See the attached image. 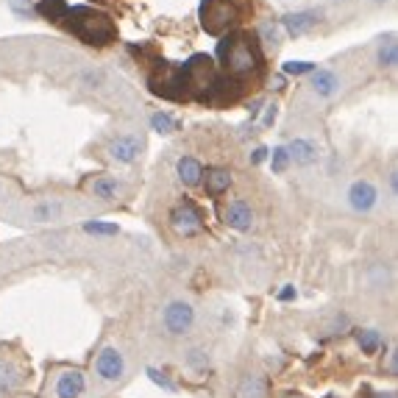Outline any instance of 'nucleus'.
I'll use <instances>...</instances> for the list:
<instances>
[{"label":"nucleus","instance_id":"nucleus-1","mask_svg":"<svg viewBox=\"0 0 398 398\" xmlns=\"http://www.w3.org/2000/svg\"><path fill=\"white\" fill-rule=\"evenodd\" d=\"M67 20V28L87 45L92 47H106L109 42L117 39V25L112 22L109 14L98 11V8H89V6H73L67 8L64 14Z\"/></svg>","mask_w":398,"mask_h":398},{"label":"nucleus","instance_id":"nucleus-2","mask_svg":"<svg viewBox=\"0 0 398 398\" xmlns=\"http://www.w3.org/2000/svg\"><path fill=\"white\" fill-rule=\"evenodd\" d=\"M217 59L223 61V67L231 78H245V75L256 73V67H259V53L248 34L223 36L217 45Z\"/></svg>","mask_w":398,"mask_h":398},{"label":"nucleus","instance_id":"nucleus-3","mask_svg":"<svg viewBox=\"0 0 398 398\" xmlns=\"http://www.w3.org/2000/svg\"><path fill=\"white\" fill-rule=\"evenodd\" d=\"M182 75H184L187 89L198 92V98H203V101L212 98L214 92H220V87H223V81H220V75L214 70V61L206 53H196L190 61H184L182 64Z\"/></svg>","mask_w":398,"mask_h":398},{"label":"nucleus","instance_id":"nucleus-4","mask_svg":"<svg viewBox=\"0 0 398 398\" xmlns=\"http://www.w3.org/2000/svg\"><path fill=\"white\" fill-rule=\"evenodd\" d=\"M239 20V6L237 0H203L200 3V25L206 34H226L237 25Z\"/></svg>","mask_w":398,"mask_h":398},{"label":"nucleus","instance_id":"nucleus-5","mask_svg":"<svg viewBox=\"0 0 398 398\" xmlns=\"http://www.w3.org/2000/svg\"><path fill=\"white\" fill-rule=\"evenodd\" d=\"M148 84H151L154 95H162V98H170V101L187 98V84H184L182 67L173 64V61H156V70H154Z\"/></svg>","mask_w":398,"mask_h":398},{"label":"nucleus","instance_id":"nucleus-6","mask_svg":"<svg viewBox=\"0 0 398 398\" xmlns=\"http://www.w3.org/2000/svg\"><path fill=\"white\" fill-rule=\"evenodd\" d=\"M193 323H196V309H193L187 301H173V304H168V309H165V329H168L170 334L182 337V334H187V332L193 329Z\"/></svg>","mask_w":398,"mask_h":398},{"label":"nucleus","instance_id":"nucleus-7","mask_svg":"<svg viewBox=\"0 0 398 398\" xmlns=\"http://www.w3.org/2000/svg\"><path fill=\"white\" fill-rule=\"evenodd\" d=\"M170 226L182 237H196V234L203 231V217H200V212L193 203H179L170 212Z\"/></svg>","mask_w":398,"mask_h":398},{"label":"nucleus","instance_id":"nucleus-8","mask_svg":"<svg viewBox=\"0 0 398 398\" xmlns=\"http://www.w3.org/2000/svg\"><path fill=\"white\" fill-rule=\"evenodd\" d=\"M348 203H351V209L354 212H371L376 203H379V190L371 184V182H365V179H360V182H354L351 187H348Z\"/></svg>","mask_w":398,"mask_h":398},{"label":"nucleus","instance_id":"nucleus-9","mask_svg":"<svg viewBox=\"0 0 398 398\" xmlns=\"http://www.w3.org/2000/svg\"><path fill=\"white\" fill-rule=\"evenodd\" d=\"M140 151H142V142L137 137H115L109 142V156L120 165H131L140 159Z\"/></svg>","mask_w":398,"mask_h":398},{"label":"nucleus","instance_id":"nucleus-10","mask_svg":"<svg viewBox=\"0 0 398 398\" xmlns=\"http://www.w3.org/2000/svg\"><path fill=\"white\" fill-rule=\"evenodd\" d=\"M318 20H320V11L309 8V11H290V14H284L281 22L290 36H304L307 31H312L318 25Z\"/></svg>","mask_w":398,"mask_h":398},{"label":"nucleus","instance_id":"nucleus-11","mask_svg":"<svg viewBox=\"0 0 398 398\" xmlns=\"http://www.w3.org/2000/svg\"><path fill=\"white\" fill-rule=\"evenodd\" d=\"M98 374L106 379V382H117L123 376V357L117 348H106L101 351L98 357Z\"/></svg>","mask_w":398,"mask_h":398},{"label":"nucleus","instance_id":"nucleus-12","mask_svg":"<svg viewBox=\"0 0 398 398\" xmlns=\"http://www.w3.org/2000/svg\"><path fill=\"white\" fill-rule=\"evenodd\" d=\"M226 223H228L231 228H237V231H248V228H251V223H253V212H251V206H248L242 198L231 200V203H228V209H226Z\"/></svg>","mask_w":398,"mask_h":398},{"label":"nucleus","instance_id":"nucleus-13","mask_svg":"<svg viewBox=\"0 0 398 398\" xmlns=\"http://www.w3.org/2000/svg\"><path fill=\"white\" fill-rule=\"evenodd\" d=\"M84 388H87L84 376H81L78 371H67V374H61V376H59V382H56V396L59 398H78L81 393H84Z\"/></svg>","mask_w":398,"mask_h":398},{"label":"nucleus","instance_id":"nucleus-14","mask_svg":"<svg viewBox=\"0 0 398 398\" xmlns=\"http://www.w3.org/2000/svg\"><path fill=\"white\" fill-rule=\"evenodd\" d=\"M340 89V78L332 70H312V92L320 98H332Z\"/></svg>","mask_w":398,"mask_h":398},{"label":"nucleus","instance_id":"nucleus-15","mask_svg":"<svg viewBox=\"0 0 398 398\" xmlns=\"http://www.w3.org/2000/svg\"><path fill=\"white\" fill-rule=\"evenodd\" d=\"M287 154H290V159H293L295 165H301V168H307V165H312V162L318 159V148H315V142H309V140H301V137L290 142Z\"/></svg>","mask_w":398,"mask_h":398},{"label":"nucleus","instance_id":"nucleus-16","mask_svg":"<svg viewBox=\"0 0 398 398\" xmlns=\"http://www.w3.org/2000/svg\"><path fill=\"white\" fill-rule=\"evenodd\" d=\"M203 187H206L209 196H223V193L231 187V173L223 170V168H212V170H206Z\"/></svg>","mask_w":398,"mask_h":398},{"label":"nucleus","instance_id":"nucleus-17","mask_svg":"<svg viewBox=\"0 0 398 398\" xmlns=\"http://www.w3.org/2000/svg\"><path fill=\"white\" fill-rule=\"evenodd\" d=\"M176 170H179V179L187 187H196V184H200V179H203V168H200V162L196 156H182L179 165H176Z\"/></svg>","mask_w":398,"mask_h":398},{"label":"nucleus","instance_id":"nucleus-18","mask_svg":"<svg viewBox=\"0 0 398 398\" xmlns=\"http://www.w3.org/2000/svg\"><path fill=\"white\" fill-rule=\"evenodd\" d=\"M67 8H70V6H67L64 0H39V3L34 6V14H39V17H45V20L59 22V20H64Z\"/></svg>","mask_w":398,"mask_h":398},{"label":"nucleus","instance_id":"nucleus-19","mask_svg":"<svg viewBox=\"0 0 398 398\" xmlns=\"http://www.w3.org/2000/svg\"><path fill=\"white\" fill-rule=\"evenodd\" d=\"M265 393H267V385L262 376H245L237 385V398H265Z\"/></svg>","mask_w":398,"mask_h":398},{"label":"nucleus","instance_id":"nucleus-20","mask_svg":"<svg viewBox=\"0 0 398 398\" xmlns=\"http://www.w3.org/2000/svg\"><path fill=\"white\" fill-rule=\"evenodd\" d=\"M360 348L365 351V354H376L379 351V346H382V337H379V332L376 329H365V332H360Z\"/></svg>","mask_w":398,"mask_h":398},{"label":"nucleus","instance_id":"nucleus-21","mask_svg":"<svg viewBox=\"0 0 398 398\" xmlns=\"http://www.w3.org/2000/svg\"><path fill=\"white\" fill-rule=\"evenodd\" d=\"M117 190H120V187H117V182H115V179H98V182L92 184V193L103 200L117 198Z\"/></svg>","mask_w":398,"mask_h":398},{"label":"nucleus","instance_id":"nucleus-22","mask_svg":"<svg viewBox=\"0 0 398 398\" xmlns=\"http://www.w3.org/2000/svg\"><path fill=\"white\" fill-rule=\"evenodd\" d=\"M151 128L159 131V134H173L176 131V120L168 112H156V115H151Z\"/></svg>","mask_w":398,"mask_h":398},{"label":"nucleus","instance_id":"nucleus-23","mask_svg":"<svg viewBox=\"0 0 398 398\" xmlns=\"http://www.w3.org/2000/svg\"><path fill=\"white\" fill-rule=\"evenodd\" d=\"M396 59H398L396 42H393V39L382 42V45H379V64H382V67H396Z\"/></svg>","mask_w":398,"mask_h":398},{"label":"nucleus","instance_id":"nucleus-24","mask_svg":"<svg viewBox=\"0 0 398 398\" xmlns=\"http://www.w3.org/2000/svg\"><path fill=\"white\" fill-rule=\"evenodd\" d=\"M287 165H290L287 148H273V154H270V168H273V173H284Z\"/></svg>","mask_w":398,"mask_h":398},{"label":"nucleus","instance_id":"nucleus-25","mask_svg":"<svg viewBox=\"0 0 398 398\" xmlns=\"http://www.w3.org/2000/svg\"><path fill=\"white\" fill-rule=\"evenodd\" d=\"M14 385H17V371H14L11 365L0 362V393H6V390H14Z\"/></svg>","mask_w":398,"mask_h":398},{"label":"nucleus","instance_id":"nucleus-26","mask_svg":"<svg viewBox=\"0 0 398 398\" xmlns=\"http://www.w3.org/2000/svg\"><path fill=\"white\" fill-rule=\"evenodd\" d=\"M8 8H11L20 20H31V17H34V0H8Z\"/></svg>","mask_w":398,"mask_h":398},{"label":"nucleus","instance_id":"nucleus-27","mask_svg":"<svg viewBox=\"0 0 398 398\" xmlns=\"http://www.w3.org/2000/svg\"><path fill=\"white\" fill-rule=\"evenodd\" d=\"M84 231L87 234H101V237H115L117 226L115 223H84Z\"/></svg>","mask_w":398,"mask_h":398},{"label":"nucleus","instance_id":"nucleus-28","mask_svg":"<svg viewBox=\"0 0 398 398\" xmlns=\"http://www.w3.org/2000/svg\"><path fill=\"white\" fill-rule=\"evenodd\" d=\"M259 34H262V39H265L267 47H276V45H279V28H276L273 22H265V25L259 28Z\"/></svg>","mask_w":398,"mask_h":398},{"label":"nucleus","instance_id":"nucleus-29","mask_svg":"<svg viewBox=\"0 0 398 398\" xmlns=\"http://www.w3.org/2000/svg\"><path fill=\"white\" fill-rule=\"evenodd\" d=\"M312 70H315L312 61H287L284 64V73H290V75H304V73H312Z\"/></svg>","mask_w":398,"mask_h":398},{"label":"nucleus","instance_id":"nucleus-30","mask_svg":"<svg viewBox=\"0 0 398 398\" xmlns=\"http://www.w3.org/2000/svg\"><path fill=\"white\" fill-rule=\"evenodd\" d=\"M148 376H151V382H154V385L165 388L168 393H173V390H176V385H173V382H170V379H168L162 371H156V368H148Z\"/></svg>","mask_w":398,"mask_h":398},{"label":"nucleus","instance_id":"nucleus-31","mask_svg":"<svg viewBox=\"0 0 398 398\" xmlns=\"http://www.w3.org/2000/svg\"><path fill=\"white\" fill-rule=\"evenodd\" d=\"M56 212H59V206H56V203H53V206H50V203H45V206H39V209H36V220H45V217H53Z\"/></svg>","mask_w":398,"mask_h":398},{"label":"nucleus","instance_id":"nucleus-32","mask_svg":"<svg viewBox=\"0 0 398 398\" xmlns=\"http://www.w3.org/2000/svg\"><path fill=\"white\" fill-rule=\"evenodd\" d=\"M265 159H267V148H256V151H253V156H251V162H253V165H262Z\"/></svg>","mask_w":398,"mask_h":398},{"label":"nucleus","instance_id":"nucleus-33","mask_svg":"<svg viewBox=\"0 0 398 398\" xmlns=\"http://www.w3.org/2000/svg\"><path fill=\"white\" fill-rule=\"evenodd\" d=\"M293 298H295V287H293V284H287V287L279 293V301H293Z\"/></svg>","mask_w":398,"mask_h":398},{"label":"nucleus","instance_id":"nucleus-34","mask_svg":"<svg viewBox=\"0 0 398 398\" xmlns=\"http://www.w3.org/2000/svg\"><path fill=\"white\" fill-rule=\"evenodd\" d=\"M273 120H276V106H267V112H265V126H273Z\"/></svg>","mask_w":398,"mask_h":398},{"label":"nucleus","instance_id":"nucleus-35","mask_svg":"<svg viewBox=\"0 0 398 398\" xmlns=\"http://www.w3.org/2000/svg\"><path fill=\"white\" fill-rule=\"evenodd\" d=\"M396 184H398L396 173H390V190H393V193H396Z\"/></svg>","mask_w":398,"mask_h":398},{"label":"nucleus","instance_id":"nucleus-36","mask_svg":"<svg viewBox=\"0 0 398 398\" xmlns=\"http://www.w3.org/2000/svg\"><path fill=\"white\" fill-rule=\"evenodd\" d=\"M376 398H396V393H379Z\"/></svg>","mask_w":398,"mask_h":398},{"label":"nucleus","instance_id":"nucleus-37","mask_svg":"<svg viewBox=\"0 0 398 398\" xmlns=\"http://www.w3.org/2000/svg\"><path fill=\"white\" fill-rule=\"evenodd\" d=\"M284 398H304L301 393H290V396H284Z\"/></svg>","mask_w":398,"mask_h":398},{"label":"nucleus","instance_id":"nucleus-38","mask_svg":"<svg viewBox=\"0 0 398 398\" xmlns=\"http://www.w3.org/2000/svg\"><path fill=\"white\" fill-rule=\"evenodd\" d=\"M379 3H382V0H379Z\"/></svg>","mask_w":398,"mask_h":398}]
</instances>
